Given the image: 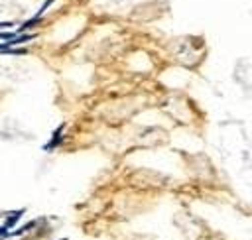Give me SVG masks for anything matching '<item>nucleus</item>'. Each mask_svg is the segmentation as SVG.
Returning <instances> with one entry per match:
<instances>
[]
</instances>
